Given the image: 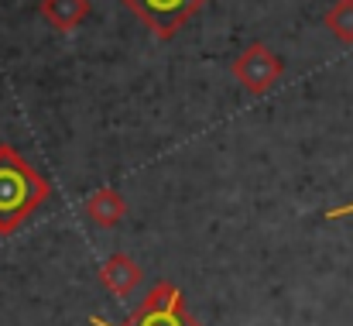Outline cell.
<instances>
[{"instance_id":"cell-2","label":"cell","mask_w":353,"mask_h":326,"mask_svg":"<svg viewBox=\"0 0 353 326\" xmlns=\"http://www.w3.org/2000/svg\"><path fill=\"white\" fill-rule=\"evenodd\" d=\"M127 326H199V323L185 313L182 292H179L172 282H158V285L148 292L141 313Z\"/></svg>"},{"instance_id":"cell-7","label":"cell","mask_w":353,"mask_h":326,"mask_svg":"<svg viewBox=\"0 0 353 326\" xmlns=\"http://www.w3.org/2000/svg\"><path fill=\"white\" fill-rule=\"evenodd\" d=\"M86 10H90L86 0H45V7H41V14H45L55 28H62V31L76 28V24L86 17Z\"/></svg>"},{"instance_id":"cell-1","label":"cell","mask_w":353,"mask_h":326,"mask_svg":"<svg viewBox=\"0 0 353 326\" xmlns=\"http://www.w3.org/2000/svg\"><path fill=\"white\" fill-rule=\"evenodd\" d=\"M48 200V186L28 169V162L0 144V233H14L24 217Z\"/></svg>"},{"instance_id":"cell-4","label":"cell","mask_w":353,"mask_h":326,"mask_svg":"<svg viewBox=\"0 0 353 326\" xmlns=\"http://www.w3.org/2000/svg\"><path fill=\"white\" fill-rule=\"evenodd\" d=\"M234 76L250 90V93H264V90H271V86L278 83L281 62H278V55H274L271 48L250 45V48L234 62Z\"/></svg>"},{"instance_id":"cell-5","label":"cell","mask_w":353,"mask_h":326,"mask_svg":"<svg viewBox=\"0 0 353 326\" xmlns=\"http://www.w3.org/2000/svg\"><path fill=\"white\" fill-rule=\"evenodd\" d=\"M100 275H103V285H107L114 296H130V292L137 289V282H141V268H137L127 254H110V258L103 261Z\"/></svg>"},{"instance_id":"cell-8","label":"cell","mask_w":353,"mask_h":326,"mask_svg":"<svg viewBox=\"0 0 353 326\" xmlns=\"http://www.w3.org/2000/svg\"><path fill=\"white\" fill-rule=\"evenodd\" d=\"M326 28L340 38V41H353V0H340L330 14H326Z\"/></svg>"},{"instance_id":"cell-3","label":"cell","mask_w":353,"mask_h":326,"mask_svg":"<svg viewBox=\"0 0 353 326\" xmlns=\"http://www.w3.org/2000/svg\"><path fill=\"white\" fill-rule=\"evenodd\" d=\"M141 21H148L161 38H172L175 31H179V24L192 14V10H199L206 0H123Z\"/></svg>"},{"instance_id":"cell-10","label":"cell","mask_w":353,"mask_h":326,"mask_svg":"<svg viewBox=\"0 0 353 326\" xmlns=\"http://www.w3.org/2000/svg\"><path fill=\"white\" fill-rule=\"evenodd\" d=\"M93 323H97V326H110V323H103V320H93Z\"/></svg>"},{"instance_id":"cell-9","label":"cell","mask_w":353,"mask_h":326,"mask_svg":"<svg viewBox=\"0 0 353 326\" xmlns=\"http://www.w3.org/2000/svg\"><path fill=\"white\" fill-rule=\"evenodd\" d=\"M347 213H353V203H350V207H340V210H333V213H330V220H336V217H347Z\"/></svg>"},{"instance_id":"cell-6","label":"cell","mask_w":353,"mask_h":326,"mask_svg":"<svg viewBox=\"0 0 353 326\" xmlns=\"http://www.w3.org/2000/svg\"><path fill=\"white\" fill-rule=\"evenodd\" d=\"M83 210H86V217L93 220L97 227H114V223H120L123 213H127L120 193H114V189H100V193H93V196L86 200Z\"/></svg>"}]
</instances>
